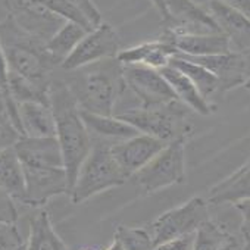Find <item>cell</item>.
Returning <instances> with one entry per match:
<instances>
[{
  "instance_id": "4dcf8cb0",
  "label": "cell",
  "mask_w": 250,
  "mask_h": 250,
  "mask_svg": "<svg viewBox=\"0 0 250 250\" xmlns=\"http://www.w3.org/2000/svg\"><path fill=\"white\" fill-rule=\"evenodd\" d=\"M17 219H18V212H17L15 202L3 191H0V221L17 222Z\"/></svg>"
},
{
  "instance_id": "74e56055",
  "label": "cell",
  "mask_w": 250,
  "mask_h": 250,
  "mask_svg": "<svg viewBox=\"0 0 250 250\" xmlns=\"http://www.w3.org/2000/svg\"><path fill=\"white\" fill-rule=\"evenodd\" d=\"M243 250H250V235L244 237V249Z\"/></svg>"
},
{
  "instance_id": "d590c367",
  "label": "cell",
  "mask_w": 250,
  "mask_h": 250,
  "mask_svg": "<svg viewBox=\"0 0 250 250\" xmlns=\"http://www.w3.org/2000/svg\"><path fill=\"white\" fill-rule=\"evenodd\" d=\"M191 3H194L196 6H199V8H202V9H205L206 11V8H208V5L210 3V0H190Z\"/></svg>"
},
{
  "instance_id": "277c9868",
  "label": "cell",
  "mask_w": 250,
  "mask_h": 250,
  "mask_svg": "<svg viewBox=\"0 0 250 250\" xmlns=\"http://www.w3.org/2000/svg\"><path fill=\"white\" fill-rule=\"evenodd\" d=\"M130 177L124 172L112 155L110 145L104 142L93 143L91 150L83 162L75 183L71 188V202L78 205L93 196L122 186Z\"/></svg>"
},
{
  "instance_id": "ffe728a7",
  "label": "cell",
  "mask_w": 250,
  "mask_h": 250,
  "mask_svg": "<svg viewBox=\"0 0 250 250\" xmlns=\"http://www.w3.org/2000/svg\"><path fill=\"white\" fill-rule=\"evenodd\" d=\"M46 5L61 18L75 22L87 31L99 27L102 15L91 0H44Z\"/></svg>"
},
{
  "instance_id": "d6a6232c",
  "label": "cell",
  "mask_w": 250,
  "mask_h": 250,
  "mask_svg": "<svg viewBox=\"0 0 250 250\" xmlns=\"http://www.w3.org/2000/svg\"><path fill=\"white\" fill-rule=\"evenodd\" d=\"M218 2H221L229 8H234L250 18V0H218Z\"/></svg>"
},
{
  "instance_id": "5bb4252c",
  "label": "cell",
  "mask_w": 250,
  "mask_h": 250,
  "mask_svg": "<svg viewBox=\"0 0 250 250\" xmlns=\"http://www.w3.org/2000/svg\"><path fill=\"white\" fill-rule=\"evenodd\" d=\"M161 39L171 43L177 55L186 56H210L229 53V43L221 33L213 34H172L164 31Z\"/></svg>"
},
{
  "instance_id": "f1b7e54d",
  "label": "cell",
  "mask_w": 250,
  "mask_h": 250,
  "mask_svg": "<svg viewBox=\"0 0 250 250\" xmlns=\"http://www.w3.org/2000/svg\"><path fill=\"white\" fill-rule=\"evenodd\" d=\"M0 250H27V241L22 238L17 222L0 221Z\"/></svg>"
},
{
  "instance_id": "484cf974",
  "label": "cell",
  "mask_w": 250,
  "mask_h": 250,
  "mask_svg": "<svg viewBox=\"0 0 250 250\" xmlns=\"http://www.w3.org/2000/svg\"><path fill=\"white\" fill-rule=\"evenodd\" d=\"M115 238L124 250H153V238L147 228H133L119 225L115 231Z\"/></svg>"
},
{
  "instance_id": "6da1fadb",
  "label": "cell",
  "mask_w": 250,
  "mask_h": 250,
  "mask_svg": "<svg viewBox=\"0 0 250 250\" xmlns=\"http://www.w3.org/2000/svg\"><path fill=\"white\" fill-rule=\"evenodd\" d=\"M49 104L55 119V137L58 139L62 150L63 167L71 193L77 174L91 150L93 140L83 121L80 106L65 81H50Z\"/></svg>"
},
{
  "instance_id": "8992f818",
  "label": "cell",
  "mask_w": 250,
  "mask_h": 250,
  "mask_svg": "<svg viewBox=\"0 0 250 250\" xmlns=\"http://www.w3.org/2000/svg\"><path fill=\"white\" fill-rule=\"evenodd\" d=\"M186 178V139L168 143L131 180L145 193L152 194L167 187L181 184Z\"/></svg>"
},
{
  "instance_id": "4316f807",
  "label": "cell",
  "mask_w": 250,
  "mask_h": 250,
  "mask_svg": "<svg viewBox=\"0 0 250 250\" xmlns=\"http://www.w3.org/2000/svg\"><path fill=\"white\" fill-rule=\"evenodd\" d=\"M0 97L3 100V104L9 113V116L12 118L14 124L17 125V128L20 130V133L22 134L21 130V124H20V116H18V104L15 103V100L11 96L9 91V81H8V65H6V59L2 50V46H0ZM24 136V134H22Z\"/></svg>"
},
{
  "instance_id": "d4e9b609",
  "label": "cell",
  "mask_w": 250,
  "mask_h": 250,
  "mask_svg": "<svg viewBox=\"0 0 250 250\" xmlns=\"http://www.w3.org/2000/svg\"><path fill=\"white\" fill-rule=\"evenodd\" d=\"M234 243L232 235L221 224L209 218L194 232L193 250H221Z\"/></svg>"
},
{
  "instance_id": "ac0fdd59",
  "label": "cell",
  "mask_w": 250,
  "mask_h": 250,
  "mask_svg": "<svg viewBox=\"0 0 250 250\" xmlns=\"http://www.w3.org/2000/svg\"><path fill=\"white\" fill-rule=\"evenodd\" d=\"M81 116L90 136H96L100 139V142H104L109 145H115V143H119L122 140H127L140 134L133 125L119 119L115 115L103 116V115H94V113L81 110Z\"/></svg>"
},
{
  "instance_id": "3957f363",
  "label": "cell",
  "mask_w": 250,
  "mask_h": 250,
  "mask_svg": "<svg viewBox=\"0 0 250 250\" xmlns=\"http://www.w3.org/2000/svg\"><path fill=\"white\" fill-rule=\"evenodd\" d=\"M44 44L24 33L11 18L0 24V46L6 59L8 72L49 88L50 72L56 65L47 55Z\"/></svg>"
},
{
  "instance_id": "cb8c5ba5",
  "label": "cell",
  "mask_w": 250,
  "mask_h": 250,
  "mask_svg": "<svg viewBox=\"0 0 250 250\" xmlns=\"http://www.w3.org/2000/svg\"><path fill=\"white\" fill-rule=\"evenodd\" d=\"M169 65L177 68L178 71H181L196 85V88L200 91V94L206 100L212 94L219 91V81H218V78L210 71H208L206 68H203V66H200V65L188 61V59L177 56V55L171 59Z\"/></svg>"
},
{
  "instance_id": "e0dca14e",
  "label": "cell",
  "mask_w": 250,
  "mask_h": 250,
  "mask_svg": "<svg viewBox=\"0 0 250 250\" xmlns=\"http://www.w3.org/2000/svg\"><path fill=\"white\" fill-rule=\"evenodd\" d=\"M18 116L24 137H55V119L49 104L25 102L18 104Z\"/></svg>"
},
{
  "instance_id": "83f0119b",
  "label": "cell",
  "mask_w": 250,
  "mask_h": 250,
  "mask_svg": "<svg viewBox=\"0 0 250 250\" xmlns=\"http://www.w3.org/2000/svg\"><path fill=\"white\" fill-rule=\"evenodd\" d=\"M21 137L24 136L17 128V125L14 124L3 104L2 97H0V152L14 147L21 140Z\"/></svg>"
},
{
  "instance_id": "4fadbf2b",
  "label": "cell",
  "mask_w": 250,
  "mask_h": 250,
  "mask_svg": "<svg viewBox=\"0 0 250 250\" xmlns=\"http://www.w3.org/2000/svg\"><path fill=\"white\" fill-rule=\"evenodd\" d=\"M206 12L218 27L219 33L227 37L229 49L234 53L244 52L250 47V18L240 11L229 8L218 0H210Z\"/></svg>"
},
{
  "instance_id": "ba28073f",
  "label": "cell",
  "mask_w": 250,
  "mask_h": 250,
  "mask_svg": "<svg viewBox=\"0 0 250 250\" xmlns=\"http://www.w3.org/2000/svg\"><path fill=\"white\" fill-rule=\"evenodd\" d=\"M9 18L28 36L47 43L66 22L56 15L44 0H5Z\"/></svg>"
},
{
  "instance_id": "d6986e66",
  "label": "cell",
  "mask_w": 250,
  "mask_h": 250,
  "mask_svg": "<svg viewBox=\"0 0 250 250\" xmlns=\"http://www.w3.org/2000/svg\"><path fill=\"white\" fill-rule=\"evenodd\" d=\"M162 77L169 84L171 90L174 91L178 102H181L186 107L197 112L199 115L208 116L212 112V107L209 102L200 94V91L196 88V85L177 68L168 65L162 69H159Z\"/></svg>"
},
{
  "instance_id": "7a4b0ae2",
  "label": "cell",
  "mask_w": 250,
  "mask_h": 250,
  "mask_svg": "<svg viewBox=\"0 0 250 250\" xmlns=\"http://www.w3.org/2000/svg\"><path fill=\"white\" fill-rule=\"evenodd\" d=\"M65 81L81 110L113 116L115 104L125 88L122 65L113 59H104L75 71Z\"/></svg>"
},
{
  "instance_id": "5b68a950",
  "label": "cell",
  "mask_w": 250,
  "mask_h": 250,
  "mask_svg": "<svg viewBox=\"0 0 250 250\" xmlns=\"http://www.w3.org/2000/svg\"><path fill=\"white\" fill-rule=\"evenodd\" d=\"M184 104L178 100L155 104V106H136L115 113L119 119L146 136H152L164 143H171L177 139H186L187 124Z\"/></svg>"
},
{
  "instance_id": "603a6c76",
  "label": "cell",
  "mask_w": 250,
  "mask_h": 250,
  "mask_svg": "<svg viewBox=\"0 0 250 250\" xmlns=\"http://www.w3.org/2000/svg\"><path fill=\"white\" fill-rule=\"evenodd\" d=\"M87 33L88 31L81 25L66 21L56 31V34L44 44L46 52L53 61V63L61 66L62 62L72 53V50L77 47V44L83 40V37Z\"/></svg>"
},
{
  "instance_id": "9c48e42d",
  "label": "cell",
  "mask_w": 250,
  "mask_h": 250,
  "mask_svg": "<svg viewBox=\"0 0 250 250\" xmlns=\"http://www.w3.org/2000/svg\"><path fill=\"white\" fill-rule=\"evenodd\" d=\"M119 52L121 43L116 31L112 25L102 22L83 37L72 53L62 62L61 68L68 72L75 71L104 59H113Z\"/></svg>"
},
{
  "instance_id": "2e32d148",
  "label": "cell",
  "mask_w": 250,
  "mask_h": 250,
  "mask_svg": "<svg viewBox=\"0 0 250 250\" xmlns=\"http://www.w3.org/2000/svg\"><path fill=\"white\" fill-rule=\"evenodd\" d=\"M22 165H52L63 167L62 150L56 137H21L14 146ZM65 168V167H63Z\"/></svg>"
},
{
  "instance_id": "7402d4cb",
  "label": "cell",
  "mask_w": 250,
  "mask_h": 250,
  "mask_svg": "<svg viewBox=\"0 0 250 250\" xmlns=\"http://www.w3.org/2000/svg\"><path fill=\"white\" fill-rule=\"evenodd\" d=\"M27 250H68L65 241L55 231L52 219L44 209H40L30 219Z\"/></svg>"
},
{
  "instance_id": "f35d334b",
  "label": "cell",
  "mask_w": 250,
  "mask_h": 250,
  "mask_svg": "<svg viewBox=\"0 0 250 250\" xmlns=\"http://www.w3.org/2000/svg\"><path fill=\"white\" fill-rule=\"evenodd\" d=\"M221 250H235V243H234V244H229V246H225V247L221 249Z\"/></svg>"
},
{
  "instance_id": "30bf717a",
  "label": "cell",
  "mask_w": 250,
  "mask_h": 250,
  "mask_svg": "<svg viewBox=\"0 0 250 250\" xmlns=\"http://www.w3.org/2000/svg\"><path fill=\"white\" fill-rule=\"evenodd\" d=\"M25 178V203L31 208H42L50 199L69 194V184L63 167L22 165Z\"/></svg>"
},
{
  "instance_id": "ab89813d",
  "label": "cell",
  "mask_w": 250,
  "mask_h": 250,
  "mask_svg": "<svg viewBox=\"0 0 250 250\" xmlns=\"http://www.w3.org/2000/svg\"><path fill=\"white\" fill-rule=\"evenodd\" d=\"M243 85H244V88H247V90L250 91V78H249V80H247V81H246Z\"/></svg>"
},
{
  "instance_id": "836d02e7",
  "label": "cell",
  "mask_w": 250,
  "mask_h": 250,
  "mask_svg": "<svg viewBox=\"0 0 250 250\" xmlns=\"http://www.w3.org/2000/svg\"><path fill=\"white\" fill-rule=\"evenodd\" d=\"M240 56H241V62H243V68H244L246 78L249 80L250 78V47L247 50H244V52H240Z\"/></svg>"
},
{
  "instance_id": "7c38bea8",
  "label": "cell",
  "mask_w": 250,
  "mask_h": 250,
  "mask_svg": "<svg viewBox=\"0 0 250 250\" xmlns=\"http://www.w3.org/2000/svg\"><path fill=\"white\" fill-rule=\"evenodd\" d=\"M168 143L152 136L137 134L131 139L110 145V150L119 167L130 178L146 167Z\"/></svg>"
},
{
  "instance_id": "e575fe53",
  "label": "cell",
  "mask_w": 250,
  "mask_h": 250,
  "mask_svg": "<svg viewBox=\"0 0 250 250\" xmlns=\"http://www.w3.org/2000/svg\"><path fill=\"white\" fill-rule=\"evenodd\" d=\"M152 5L156 8V11L159 12L161 17H164L165 14V9H167V3H168V0H150Z\"/></svg>"
},
{
  "instance_id": "1f68e13d",
  "label": "cell",
  "mask_w": 250,
  "mask_h": 250,
  "mask_svg": "<svg viewBox=\"0 0 250 250\" xmlns=\"http://www.w3.org/2000/svg\"><path fill=\"white\" fill-rule=\"evenodd\" d=\"M234 208L241 213V234L243 237L250 235V199L240 200L234 203Z\"/></svg>"
},
{
  "instance_id": "8d00e7d4",
  "label": "cell",
  "mask_w": 250,
  "mask_h": 250,
  "mask_svg": "<svg viewBox=\"0 0 250 250\" xmlns=\"http://www.w3.org/2000/svg\"><path fill=\"white\" fill-rule=\"evenodd\" d=\"M106 250H124V249H122L121 243H119V241H118V240L113 237V241H112V244H110V246H109Z\"/></svg>"
},
{
  "instance_id": "f546056e",
  "label": "cell",
  "mask_w": 250,
  "mask_h": 250,
  "mask_svg": "<svg viewBox=\"0 0 250 250\" xmlns=\"http://www.w3.org/2000/svg\"><path fill=\"white\" fill-rule=\"evenodd\" d=\"M193 241H194V234L183 235V237L161 243L155 246L153 250H193Z\"/></svg>"
},
{
  "instance_id": "9a60e30c",
  "label": "cell",
  "mask_w": 250,
  "mask_h": 250,
  "mask_svg": "<svg viewBox=\"0 0 250 250\" xmlns=\"http://www.w3.org/2000/svg\"><path fill=\"white\" fill-rule=\"evenodd\" d=\"M175 55V47L159 37L155 42H146L121 50L116 56V61L121 65H143L159 71L168 66Z\"/></svg>"
},
{
  "instance_id": "52a82bcc",
  "label": "cell",
  "mask_w": 250,
  "mask_h": 250,
  "mask_svg": "<svg viewBox=\"0 0 250 250\" xmlns=\"http://www.w3.org/2000/svg\"><path fill=\"white\" fill-rule=\"evenodd\" d=\"M209 219L208 202L202 197H191L181 206L159 215L150 225L149 232L153 238V244L158 246L172 238L190 235Z\"/></svg>"
},
{
  "instance_id": "8fae6325",
  "label": "cell",
  "mask_w": 250,
  "mask_h": 250,
  "mask_svg": "<svg viewBox=\"0 0 250 250\" xmlns=\"http://www.w3.org/2000/svg\"><path fill=\"white\" fill-rule=\"evenodd\" d=\"M122 78L143 106L175 102L177 97L158 69L143 65H122Z\"/></svg>"
},
{
  "instance_id": "44dd1931",
  "label": "cell",
  "mask_w": 250,
  "mask_h": 250,
  "mask_svg": "<svg viewBox=\"0 0 250 250\" xmlns=\"http://www.w3.org/2000/svg\"><path fill=\"white\" fill-rule=\"evenodd\" d=\"M0 191L14 202L25 203L24 169L14 147L0 152Z\"/></svg>"
}]
</instances>
